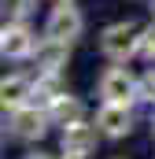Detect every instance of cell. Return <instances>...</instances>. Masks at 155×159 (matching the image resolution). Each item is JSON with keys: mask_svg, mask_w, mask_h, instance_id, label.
<instances>
[{"mask_svg": "<svg viewBox=\"0 0 155 159\" xmlns=\"http://www.w3.org/2000/svg\"><path fill=\"white\" fill-rule=\"evenodd\" d=\"M137 26L133 22H115V26H107L104 30V37H100V48H104V56L107 59H115V63H126L133 52H137Z\"/></svg>", "mask_w": 155, "mask_h": 159, "instance_id": "1", "label": "cell"}, {"mask_svg": "<svg viewBox=\"0 0 155 159\" xmlns=\"http://www.w3.org/2000/svg\"><path fill=\"white\" fill-rule=\"evenodd\" d=\"M100 96L111 100V104H129L133 96H140V81L133 78L126 67H111L100 78Z\"/></svg>", "mask_w": 155, "mask_h": 159, "instance_id": "2", "label": "cell"}, {"mask_svg": "<svg viewBox=\"0 0 155 159\" xmlns=\"http://www.w3.org/2000/svg\"><path fill=\"white\" fill-rule=\"evenodd\" d=\"M81 11L78 7H70L67 0L48 15V26H44V37H55V41H74L78 34H81Z\"/></svg>", "mask_w": 155, "mask_h": 159, "instance_id": "3", "label": "cell"}, {"mask_svg": "<svg viewBox=\"0 0 155 159\" xmlns=\"http://www.w3.org/2000/svg\"><path fill=\"white\" fill-rule=\"evenodd\" d=\"M7 129H11V137H19V141H37V137H44V111L22 104V107L11 111Z\"/></svg>", "mask_w": 155, "mask_h": 159, "instance_id": "4", "label": "cell"}, {"mask_svg": "<svg viewBox=\"0 0 155 159\" xmlns=\"http://www.w3.org/2000/svg\"><path fill=\"white\" fill-rule=\"evenodd\" d=\"M33 44H37V41H33V34H30L22 22H7V26H4V34H0V52H4L7 59L33 56V52H37Z\"/></svg>", "mask_w": 155, "mask_h": 159, "instance_id": "5", "label": "cell"}, {"mask_svg": "<svg viewBox=\"0 0 155 159\" xmlns=\"http://www.w3.org/2000/svg\"><path fill=\"white\" fill-rule=\"evenodd\" d=\"M96 126L107 133V137H126L133 129V119H129V104H104L100 115H96Z\"/></svg>", "mask_w": 155, "mask_h": 159, "instance_id": "6", "label": "cell"}, {"mask_svg": "<svg viewBox=\"0 0 155 159\" xmlns=\"http://www.w3.org/2000/svg\"><path fill=\"white\" fill-rule=\"evenodd\" d=\"M70 41H55V37H44L37 44V67L44 74H55L63 63H67V56H70V48H67Z\"/></svg>", "mask_w": 155, "mask_h": 159, "instance_id": "7", "label": "cell"}, {"mask_svg": "<svg viewBox=\"0 0 155 159\" xmlns=\"http://www.w3.org/2000/svg\"><path fill=\"white\" fill-rule=\"evenodd\" d=\"M96 148V129L92 126H85V122L78 119L70 126H63V152H81V156H89Z\"/></svg>", "mask_w": 155, "mask_h": 159, "instance_id": "8", "label": "cell"}, {"mask_svg": "<svg viewBox=\"0 0 155 159\" xmlns=\"http://www.w3.org/2000/svg\"><path fill=\"white\" fill-rule=\"evenodd\" d=\"M33 96V89H30V81L26 78H4V85H0V100H4V111H15V107H22L26 100Z\"/></svg>", "mask_w": 155, "mask_h": 159, "instance_id": "9", "label": "cell"}, {"mask_svg": "<svg viewBox=\"0 0 155 159\" xmlns=\"http://www.w3.org/2000/svg\"><path fill=\"white\" fill-rule=\"evenodd\" d=\"M52 119L59 122V126H70V122H78V119H81V100L67 96V93H59V96L52 100Z\"/></svg>", "mask_w": 155, "mask_h": 159, "instance_id": "10", "label": "cell"}, {"mask_svg": "<svg viewBox=\"0 0 155 159\" xmlns=\"http://www.w3.org/2000/svg\"><path fill=\"white\" fill-rule=\"evenodd\" d=\"M137 52H140L144 59H155V26H148V30L140 34V44H137Z\"/></svg>", "mask_w": 155, "mask_h": 159, "instance_id": "11", "label": "cell"}, {"mask_svg": "<svg viewBox=\"0 0 155 159\" xmlns=\"http://www.w3.org/2000/svg\"><path fill=\"white\" fill-rule=\"evenodd\" d=\"M140 96H144V100H155V70H148V74L140 78Z\"/></svg>", "mask_w": 155, "mask_h": 159, "instance_id": "12", "label": "cell"}, {"mask_svg": "<svg viewBox=\"0 0 155 159\" xmlns=\"http://www.w3.org/2000/svg\"><path fill=\"white\" fill-rule=\"evenodd\" d=\"M4 7H7L15 19H22V15L30 11V0H4Z\"/></svg>", "mask_w": 155, "mask_h": 159, "instance_id": "13", "label": "cell"}, {"mask_svg": "<svg viewBox=\"0 0 155 159\" xmlns=\"http://www.w3.org/2000/svg\"><path fill=\"white\" fill-rule=\"evenodd\" d=\"M67 159H85V156H81V152H67Z\"/></svg>", "mask_w": 155, "mask_h": 159, "instance_id": "14", "label": "cell"}, {"mask_svg": "<svg viewBox=\"0 0 155 159\" xmlns=\"http://www.w3.org/2000/svg\"><path fill=\"white\" fill-rule=\"evenodd\" d=\"M26 159H52V156H41V152H37V156H26Z\"/></svg>", "mask_w": 155, "mask_h": 159, "instance_id": "15", "label": "cell"}, {"mask_svg": "<svg viewBox=\"0 0 155 159\" xmlns=\"http://www.w3.org/2000/svg\"><path fill=\"white\" fill-rule=\"evenodd\" d=\"M152 11H155V0H152Z\"/></svg>", "mask_w": 155, "mask_h": 159, "instance_id": "16", "label": "cell"}]
</instances>
